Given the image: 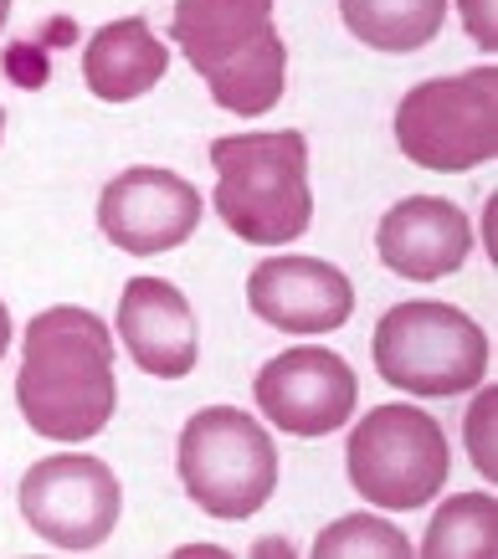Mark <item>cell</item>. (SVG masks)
Listing matches in <instances>:
<instances>
[{
  "label": "cell",
  "mask_w": 498,
  "mask_h": 559,
  "mask_svg": "<svg viewBox=\"0 0 498 559\" xmlns=\"http://www.w3.org/2000/svg\"><path fill=\"white\" fill-rule=\"evenodd\" d=\"M355 41L376 51H422L447 26V0H340Z\"/></svg>",
  "instance_id": "9a60e30c"
},
{
  "label": "cell",
  "mask_w": 498,
  "mask_h": 559,
  "mask_svg": "<svg viewBox=\"0 0 498 559\" xmlns=\"http://www.w3.org/2000/svg\"><path fill=\"white\" fill-rule=\"evenodd\" d=\"M401 154L437 175L478 170L498 154V72L473 68L458 78H427L395 108Z\"/></svg>",
  "instance_id": "8992f818"
},
{
  "label": "cell",
  "mask_w": 498,
  "mask_h": 559,
  "mask_svg": "<svg viewBox=\"0 0 498 559\" xmlns=\"http://www.w3.org/2000/svg\"><path fill=\"white\" fill-rule=\"evenodd\" d=\"M180 483L190 503L211 519L241 524L273 498L277 488V447L247 411L211 406L195 411L180 431Z\"/></svg>",
  "instance_id": "5b68a950"
},
{
  "label": "cell",
  "mask_w": 498,
  "mask_h": 559,
  "mask_svg": "<svg viewBox=\"0 0 498 559\" xmlns=\"http://www.w3.org/2000/svg\"><path fill=\"white\" fill-rule=\"evenodd\" d=\"M216 216L247 247H288L309 231V139L298 129H252L211 144Z\"/></svg>",
  "instance_id": "3957f363"
},
{
  "label": "cell",
  "mask_w": 498,
  "mask_h": 559,
  "mask_svg": "<svg viewBox=\"0 0 498 559\" xmlns=\"http://www.w3.org/2000/svg\"><path fill=\"white\" fill-rule=\"evenodd\" d=\"M458 11H463L467 36L483 51H494L498 47V0H458Z\"/></svg>",
  "instance_id": "d6986e66"
},
{
  "label": "cell",
  "mask_w": 498,
  "mask_h": 559,
  "mask_svg": "<svg viewBox=\"0 0 498 559\" xmlns=\"http://www.w3.org/2000/svg\"><path fill=\"white\" fill-rule=\"evenodd\" d=\"M412 539L376 513H344L313 539V559H406Z\"/></svg>",
  "instance_id": "e0dca14e"
},
{
  "label": "cell",
  "mask_w": 498,
  "mask_h": 559,
  "mask_svg": "<svg viewBox=\"0 0 498 559\" xmlns=\"http://www.w3.org/2000/svg\"><path fill=\"white\" fill-rule=\"evenodd\" d=\"M0 134H5V114H0Z\"/></svg>",
  "instance_id": "7402d4cb"
},
{
  "label": "cell",
  "mask_w": 498,
  "mask_h": 559,
  "mask_svg": "<svg viewBox=\"0 0 498 559\" xmlns=\"http://www.w3.org/2000/svg\"><path fill=\"white\" fill-rule=\"evenodd\" d=\"M170 72V47L150 32V21L123 16L87 36L83 47V83L104 103H134Z\"/></svg>",
  "instance_id": "5bb4252c"
},
{
  "label": "cell",
  "mask_w": 498,
  "mask_h": 559,
  "mask_svg": "<svg viewBox=\"0 0 498 559\" xmlns=\"http://www.w3.org/2000/svg\"><path fill=\"white\" fill-rule=\"evenodd\" d=\"M376 252L395 277H406V283H437V277H452L467 262L473 226L442 195H412V201H395L380 216Z\"/></svg>",
  "instance_id": "7c38bea8"
},
{
  "label": "cell",
  "mask_w": 498,
  "mask_h": 559,
  "mask_svg": "<svg viewBox=\"0 0 498 559\" xmlns=\"http://www.w3.org/2000/svg\"><path fill=\"white\" fill-rule=\"evenodd\" d=\"M5 16H11V0H0V26H5Z\"/></svg>",
  "instance_id": "44dd1931"
},
{
  "label": "cell",
  "mask_w": 498,
  "mask_h": 559,
  "mask_svg": "<svg viewBox=\"0 0 498 559\" xmlns=\"http://www.w3.org/2000/svg\"><path fill=\"white\" fill-rule=\"evenodd\" d=\"M5 349H11V308L0 304V359H5Z\"/></svg>",
  "instance_id": "ffe728a7"
},
{
  "label": "cell",
  "mask_w": 498,
  "mask_h": 559,
  "mask_svg": "<svg viewBox=\"0 0 498 559\" xmlns=\"http://www.w3.org/2000/svg\"><path fill=\"white\" fill-rule=\"evenodd\" d=\"M16 406L26 426L47 441H87L114 421V334L93 308L57 304L26 323Z\"/></svg>",
  "instance_id": "6da1fadb"
},
{
  "label": "cell",
  "mask_w": 498,
  "mask_h": 559,
  "mask_svg": "<svg viewBox=\"0 0 498 559\" xmlns=\"http://www.w3.org/2000/svg\"><path fill=\"white\" fill-rule=\"evenodd\" d=\"M252 395H258V411L277 431H288V437H329V431H340L355 416L360 380L349 370V359H340L334 349L304 344V349L268 359Z\"/></svg>",
  "instance_id": "9c48e42d"
},
{
  "label": "cell",
  "mask_w": 498,
  "mask_h": 559,
  "mask_svg": "<svg viewBox=\"0 0 498 559\" xmlns=\"http://www.w3.org/2000/svg\"><path fill=\"white\" fill-rule=\"evenodd\" d=\"M349 483L365 503L391 513L427 509L431 498L447 488L452 452L447 431L416 406H376L355 426L349 452H344Z\"/></svg>",
  "instance_id": "52a82bcc"
},
{
  "label": "cell",
  "mask_w": 498,
  "mask_h": 559,
  "mask_svg": "<svg viewBox=\"0 0 498 559\" xmlns=\"http://www.w3.org/2000/svg\"><path fill=\"white\" fill-rule=\"evenodd\" d=\"M427 559H494L498 555V509L494 492H458L447 498L437 519H431L427 539H422Z\"/></svg>",
  "instance_id": "2e32d148"
},
{
  "label": "cell",
  "mask_w": 498,
  "mask_h": 559,
  "mask_svg": "<svg viewBox=\"0 0 498 559\" xmlns=\"http://www.w3.org/2000/svg\"><path fill=\"white\" fill-rule=\"evenodd\" d=\"M119 334L123 349L144 374L159 380H186L201 359V334H195V313H190L186 293L165 283V277H134L123 283L119 298Z\"/></svg>",
  "instance_id": "4fadbf2b"
},
{
  "label": "cell",
  "mask_w": 498,
  "mask_h": 559,
  "mask_svg": "<svg viewBox=\"0 0 498 559\" xmlns=\"http://www.w3.org/2000/svg\"><path fill=\"white\" fill-rule=\"evenodd\" d=\"M277 0H180L170 41L206 78L211 98L237 119L273 114L288 83V41L273 26Z\"/></svg>",
  "instance_id": "7a4b0ae2"
},
{
  "label": "cell",
  "mask_w": 498,
  "mask_h": 559,
  "mask_svg": "<svg viewBox=\"0 0 498 559\" xmlns=\"http://www.w3.org/2000/svg\"><path fill=\"white\" fill-rule=\"evenodd\" d=\"M376 370L386 385L422 395V401H442V395H463L488 370V334L452 304H395L376 323L370 340Z\"/></svg>",
  "instance_id": "277c9868"
},
{
  "label": "cell",
  "mask_w": 498,
  "mask_h": 559,
  "mask_svg": "<svg viewBox=\"0 0 498 559\" xmlns=\"http://www.w3.org/2000/svg\"><path fill=\"white\" fill-rule=\"evenodd\" d=\"M467 452L473 467L498 483V390H478L467 406Z\"/></svg>",
  "instance_id": "ac0fdd59"
},
{
  "label": "cell",
  "mask_w": 498,
  "mask_h": 559,
  "mask_svg": "<svg viewBox=\"0 0 498 559\" xmlns=\"http://www.w3.org/2000/svg\"><path fill=\"white\" fill-rule=\"evenodd\" d=\"M201 211H206L201 190L170 170H155V165H134V170L114 175L98 195V226L129 257L186 247L201 226Z\"/></svg>",
  "instance_id": "30bf717a"
},
{
  "label": "cell",
  "mask_w": 498,
  "mask_h": 559,
  "mask_svg": "<svg viewBox=\"0 0 498 559\" xmlns=\"http://www.w3.org/2000/svg\"><path fill=\"white\" fill-rule=\"evenodd\" d=\"M247 304L283 334H329L355 313V288L324 257H268L247 277Z\"/></svg>",
  "instance_id": "8fae6325"
},
{
  "label": "cell",
  "mask_w": 498,
  "mask_h": 559,
  "mask_svg": "<svg viewBox=\"0 0 498 559\" xmlns=\"http://www.w3.org/2000/svg\"><path fill=\"white\" fill-rule=\"evenodd\" d=\"M123 492L119 477L108 473V462L83 457V452H62V457H42L21 477V513L32 534L68 549V555H87L119 528Z\"/></svg>",
  "instance_id": "ba28073f"
}]
</instances>
